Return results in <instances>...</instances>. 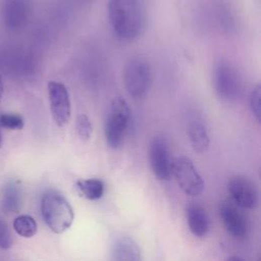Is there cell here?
<instances>
[{
	"label": "cell",
	"instance_id": "6da1fadb",
	"mask_svg": "<svg viewBox=\"0 0 261 261\" xmlns=\"http://www.w3.org/2000/svg\"><path fill=\"white\" fill-rule=\"evenodd\" d=\"M108 19L115 36L125 42L138 39L146 27V8L143 0H109Z\"/></svg>",
	"mask_w": 261,
	"mask_h": 261
},
{
	"label": "cell",
	"instance_id": "7a4b0ae2",
	"mask_svg": "<svg viewBox=\"0 0 261 261\" xmlns=\"http://www.w3.org/2000/svg\"><path fill=\"white\" fill-rule=\"evenodd\" d=\"M41 213L47 226L55 233L66 231L74 219L73 209L67 199L57 191H47L41 199Z\"/></svg>",
	"mask_w": 261,
	"mask_h": 261
},
{
	"label": "cell",
	"instance_id": "3957f363",
	"mask_svg": "<svg viewBox=\"0 0 261 261\" xmlns=\"http://www.w3.org/2000/svg\"><path fill=\"white\" fill-rule=\"evenodd\" d=\"M130 123V109L126 101L120 97L111 102L104 125L107 145L112 149L119 148L125 139Z\"/></svg>",
	"mask_w": 261,
	"mask_h": 261
},
{
	"label": "cell",
	"instance_id": "277c9868",
	"mask_svg": "<svg viewBox=\"0 0 261 261\" xmlns=\"http://www.w3.org/2000/svg\"><path fill=\"white\" fill-rule=\"evenodd\" d=\"M123 83L130 97H145L152 85V70L148 61L142 57L130 58L123 69Z\"/></svg>",
	"mask_w": 261,
	"mask_h": 261
},
{
	"label": "cell",
	"instance_id": "5b68a950",
	"mask_svg": "<svg viewBox=\"0 0 261 261\" xmlns=\"http://www.w3.org/2000/svg\"><path fill=\"white\" fill-rule=\"evenodd\" d=\"M212 83L216 95L224 102H233L242 94L243 80L238 69L226 61H219L213 68Z\"/></svg>",
	"mask_w": 261,
	"mask_h": 261
},
{
	"label": "cell",
	"instance_id": "8992f818",
	"mask_svg": "<svg viewBox=\"0 0 261 261\" xmlns=\"http://www.w3.org/2000/svg\"><path fill=\"white\" fill-rule=\"evenodd\" d=\"M171 175L181 191L191 197L202 194L205 188L204 180L196 169L193 161L185 156L176 157L171 162Z\"/></svg>",
	"mask_w": 261,
	"mask_h": 261
},
{
	"label": "cell",
	"instance_id": "52a82bcc",
	"mask_svg": "<svg viewBox=\"0 0 261 261\" xmlns=\"http://www.w3.org/2000/svg\"><path fill=\"white\" fill-rule=\"evenodd\" d=\"M50 111L57 126L68 123L71 115V104L67 88L60 82L50 81L47 85Z\"/></svg>",
	"mask_w": 261,
	"mask_h": 261
},
{
	"label": "cell",
	"instance_id": "ba28073f",
	"mask_svg": "<svg viewBox=\"0 0 261 261\" xmlns=\"http://www.w3.org/2000/svg\"><path fill=\"white\" fill-rule=\"evenodd\" d=\"M149 162L153 173L161 180L171 177V162L168 145L164 138L155 137L149 148Z\"/></svg>",
	"mask_w": 261,
	"mask_h": 261
},
{
	"label": "cell",
	"instance_id": "9c48e42d",
	"mask_svg": "<svg viewBox=\"0 0 261 261\" xmlns=\"http://www.w3.org/2000/svg\"><path fill=\"white\" fill-rule=\"evenodd\" d=\"M227 190L233 202L244 209H253L258 204V191L255 184L246 176L234 175L227 181Z\"/></svg>",
	"mask_w": 261,
	"mask_h": 261
},
{
	"label": "cell",
	"instance_id": "30bf717a",
	"mask_svg": "<svg viewBox=\"0 0 261 261\" xmlns=\"http://www.w3.org/2000/svg\"><path fill=\"white\" fill-rule=\"evenodd\" d=\"M31 12V0H1V20L10 30L21 28L29 20Z\"/></svg>",
	"mask_w": 261,
	"mask_h": 261
},
{
	"label": "cell",
	"instance_id": "8fae6325",
	"mask_svg": "<svg viewBox=\"0 0 261 261\" xmlns=\"http://www.w3.org/2000/svg\"><path fill=\"white\" fill-rule=\"evenodd\" d=\"M237 205L223 203L219 207V215L226 231L234 239L243 240L248 234L249 223L245 214Z\"/></svg>",
	"mask_w": 261,
	"mask_h": 261
},
{
	"label": "cell",
	"instance_id": "7c38bea8",
	"mask_svg": "<svg viewBox=\"0 0 261 261\" xmlns=\"http://www.w3.org/2000/svg\"><path fill=\"white\" fill-rule=\"evenodd\" d=\"M111 258L117 261H138L141 259L140 248L128 236H117L111 243Z\"/></svg>",
	"mask_w": 261,
	"mask_h": 261
},
{
	"label": "cell",
	"instance_id": "4fadbf2b",
	"mask_svg": "<svg viewBox=\"0 0 261 261\" xmlns=\"http://www.w3.org/2000/svg\"><path fill=\"white\" fill-rule=\"evenodd\" d=\"M187 222L190 231L197 238H204L210 230V220L206 210L198 205L192 204L186 211Z\"/></svg>",
	"mask_w": 261,
	"mask_h": 261
},
{
	"label": "cell",
	"instance_id": "5bb4252c",
	"mask_svg": "<svg viewBox=\"0 0 261 261\" xmlns=\"http://www.w3.org/2000/svg\"><path fill=\"white\" fill-rule=\"evenodd\" d=\"M187 133L193 149L200 154L205 153L209 148V136L207 127L199 117H192L187 124Z\"/></svg>",
	"mask_w": 261,
	"mask_h": 261
},
{
	"label": "cell",
	"instance_id": "9a60e30c",
	"mask_svg": "<svg viewBox=\"0 0 261 261\" xmlns=\"http://www.w3.org/2000/svg\"><path fill=\"white\" fill-rule=\"evenodd\" d=\"M215 17L223 31L230 33L237 28V18L231 5L226 0H217L214 6Z\"/></svg>",
	"mask_w": 261,
	"mask_h": 261
},
{
	"label": "cell",
	"instance_id": "2e32d148",
	"mask_svg": "<svg viewBox=\"0 0 261 261\" xmlns=\"http://www.w3.org/2000/svg\"><path fill=\"white\" fill-rule=\"evenodd\" d=\"M79 193L86 199L95 201L102 198L105 192V184L100 178H83L75 184Z\"/></svg>",
	"mask_w": 261,
	"mask_h": 261
},
{
	"label": "cell",
	"instance_id": "e0dca14e",
	"mask_svg": "<svg viewBox=\"0 0 261 261\" xmlns=\"http://www.w3.org/2000/svg\"><path fill=\"white\" fill-rule=\"evenodd\" d=\"M13 229L18 236L29 239L37 233L38 226L34 217L28 214H22L14 218Z\"/></svg>",
	"mask_w": 261,
	"mask_h": 261
},
{
	"label": "cell",
	"instance_id": "ac0fdd59",
	"mask_svg": "<svg viewBox=\"0 0 261 261\" xmlns=\"http://www.w3.org/2000/svg\"><path fill=\"white\" fill-rule=\"evenodd\" d=\"M20 206L19 190L13 184L7 186L2 196V209L7 212H16Z\"/></svg>",
	"mask_w": 261,
	"mask_h": 261
},
{
	"label": "cell",
	"instance_id": "d6986e66",
	"mask_svg": "<svg viewBox=\"0 0 261 261\" xmlns=\"http://www.w3.org/2000/svg\"><path fill=\"white\" fill-rule=\"evenodd\" d=\"M75 128L79 138L82 141H89L92 136L93 126L91 123L90 118L85 113H80L76 116L75 120Z\"/></svg>",
	"mask_w": 261,
	"mask_h": 261
},
{
	"label": "cell",
	"instance_id": "ffe728a7",
	"mask_svg": "<svg viewBox=\"0 0 261 261\" xmlns=\"http://www.w3.org/2000/svg\"><path fill=\"white\" fill-rule=\"evenodd\" d=\"M24 125L21 115L15 113H3L0 116V126L6 129L20 130Z\"/></svg>",
	"mask_w": 261,
	"mask_h": 261
},
{
	"label": "cell",
	"instance_id": "44dd1931",
	"mask_svg": "<svg viewBox=\"0 0 261 261\" xmlns=\"http://www.w3.org/2000/svg\"><path fill=\"white\" fill-rule=\"evenodd\" d=\"M250 109L256 120H260V86L257 85L250 95Z\"/></svg>",
	"mask_w": 261,
	"mask_h": 261
},
{
	"label": "cell",
	"instance_id": "7402d4cb",
	"mask_svg": "<svg viewBox=\"0 0 261 261\" xmlns=\"http://www.w3.org/2000/svg\"><path fill=\"white\" fill-rule=\"evenodd\" d=\"M12 243L13 240L7 224L2 219H0V248L7 250L12 246Z\"/></svg>",
	"mask_w": 261,
	"mask_h": 261
},
{
	"label": "cell",
	"instance_id": "603a6c76",
	"mask_svg": "<svg viewBox=\"0 0 261 261\" xmlns=\"http://www.w3.org/2000/svg\"><path fill=\"white\" fill-rule=\"evenodd\" d=\"M70 1L74 3V5L84 6V5H88L89 3H92L94 0H70Z\"/></svg>",
	"mask_w": 261,
	"mask_h": 261
},
{
	"label": "cell",
	"instance_id": "cb8c5ba5",
	"mask_svg": "<svg viewBox=\"0 0 261 261\" xmlns=\"http://www.w3.org/2000/svg\"><path fill=\"white\" fill-rule=\"evenodd\" d=\"M3 92H4V86H3V82H2V77L0 75V100L3 96Z\"/></svg>",
	"mask_w": 261,
	"mask_h": 261
},
{
	"label": "cell",
	"instance_id": "d4e9b609",
	"mask_svg": "<svg viewBox=\"0 0 261 261\" xmlns=\"http://www.w3.org/2000/svg\"><path fill=\"white\" fill-rule=\"evenodd\" d=\"M2 144H3V141H2V135H1V132H0V149L2 147Z\"/></svg>",
	"mask_w": 261,
	"mask_h": 261
},
{
	"label": "cell",
	"instance_id": "484cf974",
	"mask_svg": "<svg viewBox=\"0 0 261 261\" xmlns=\"http://www.w3.org/2000/svg\"><path fill=\"white\" fill-rule=\"evenodd\" d=\"M0 219H1V218H0Z\"/></svg>",
	"mask_w": 261,
	"mask_h": 261
}]
</instances>
